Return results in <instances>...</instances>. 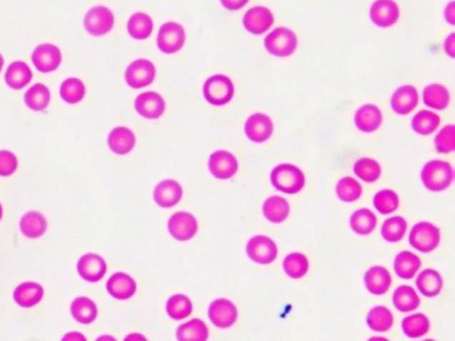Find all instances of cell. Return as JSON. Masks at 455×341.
<instances>
[{"label":"cell","instance_id":"cell-1","mask_svg":"<svg viewBox=\"0 0 455 341\" xmlns=\"http://www.w3.org/2000/svg\"><path fill=\"white\" fill-rule=\"evenodd\" d=\"M453 167L445 161H431L426 163L421 172V179L429 191H445L453 183Z\"/></svg>","mask_w":455,"mask_h":341},{"label":"cell","instance_id":"cell-2","mask_svg":"<svg viewBox=\"0 0 455 341\" xmlns=\"http://www.w3.org/2000/svg\"><path fill=\"white\" fill-rule=\"evenodd\" d=\"M271 183L278 191L294 195L304 190L306 178L304 170L293 164H279L271 170Z\"/></svg>","mask_w":455,"mask_h":341},{"label":"cell","instance_id":"cell-3","mask_svg":"<svg viewBox=\"0 0 455 341\" xmlns=\"http://www.w3.org/2000/svg\"><path fill=\"white\" fill-rule=\"evenodd\" d=\"M234 83L226 75H213L203 86L206 101L215 107H222L230 103L234 96Z\"/></svg>","mask_w":455,"mask_h":341},{"label":"cell","instance_id":"cell-4","mask_svg":"<svg viewBox=\"0 0 455 341\" xmlns=\"http://www.w3.org/2000/svg\"><path fill=\"white\" fill-rule=\"evenodd\" d=\"M264 47L269 54L278 58H287L293 55L298 47V39L294 31L279 27L270 32L264 39Z\"/></svg>","mask_w":455,"mask_h":341},{"label":"cell","instance_id":"cell-5","mask_svg":"<svg viewBox=\"0 0 455 341\" xmlns=\"http://www.w3.org/2000/svg\"><path fill=\"white\" fill-rule=\"evenodd\" d=\"M409 240L416 251L427 253V252L434 251L438 247L441 241V232L434 224L429 221H421L413 227Z\"/></svg>","mask_w":455,"mask_h":341},{"label":"cell","instance_id":"cell-6","mask_svg":"<svg viewBox=\"0 0 455 341\" xmlns=\"http://www.w3.org/2000/svg\"><path fill=\"white\" fill-rule=\"evenodd\" d=\"M186 41V31L175 21L164 23L158 34V47L163 54H175L182 50Z\"/></svg>","mask_w":455,"mask_h":341},{"label":"cell","instance_id":"cell-7","mask_svg":"<svg viewBox=\"0 0 455 341\" xmlns=\"http://www.w3.org/2000/svg\"><path fill=\"white\" fill-rule=\"evenodd\" d=\"M114 14L104 6L92 7L84 16V29L94 36H103L114 27Z\"/></svg>","mask_w":455,"mask_h":341},{"label":"cell","instance_id":"cell-8","mask_svg":"<svg viewBox=\"0 0 455 341\" xmlns=\"http://www.w3.org/2000/svg\"><path fill=\"white\" fill-rule=\"evenodd\" d=\"M247 255L258 264H271L278 256V247L273 239L264 235L254 236L247 243Z\"/></svg>","mask_w":455,"mask_h":341},{"label":"cell","instance_id":"cell-9","mask_svg":"<svg viewBox=\"0 0 455 341\" xmlns=\"http://www.w3.org/2000/svg\"><path fill=\"white\" fill-rule=\"evenodd\" d=\"M156 75L155 66L147 59L132 61L126 70V81L132 88H143L150 86Z\"/></svg>","mask_w":455,"mask_h":341},{"label":"cell","instance_id":"cell-10","mask_svg":"<svg viewBox=\"0 0 455 341\" xmlns=\"http://www.w3.org/2000/svg\"><path fill=\"white\" fill-rule=\"evenodd\" d=\"M238 161L231 152L229 151H216L210 156L209 170L216 179L227 180L231 179L238 172Z\"/></svg>","mask_w":455,"mask_h":341},{"label":"cell","instance_id":"cell-11","mask_svg":"<svg viewBox=\"0 0 455 341\" xmlns=\"http://www.w3.org/2000/svg\"><path fill=\"white\" fill-rule=\"evenodd\" d=\"M169 232L176 240H190L198 232V221L189 212H176L169 220Z\"/></svg>","mask_w":455,"mask_h":341},{"label":"cell","instance_id":"cell-12","mask_svg":"<svg viewBox=\"0 0 455 341\" xmlns=\"http://www.w3.org/2000/svg\"><path fill=\"white\" fill-rule=\"evenodd\" d=\"M209 317L218 328H230L238 319V310L235 304L227 299H216L210 304Z\"/></svg>","mask_w":455,"mask_h":341},{"label":"cell","instance_id":"cell-13","mask_svg":"<svg viewBox=\"0 0 455 341\" xmlns=\"http://www.w3.org/2000/svg\"><path fill=\"white\" fill-rule=\"evenodd\" d=\"M274 15L271 11L262 6H256L247 11L243 16V26L253 35H262L271 29Z\"/></svg>","mask_w":455,"mask_h":341},{"label":"cell","instance_id":"cell-14","mask_svg":"<svg viewBox=\"0 0 455 341\" xmlns=\"http://www.w3.org/2000/svg\"><path fill=\"white\" fill-rule=\"evenodd\" d=\"M31 59L36 70L41 71L43 73H49L61 66V50L54 44H41L34 50Z\"/></svg>","mask_w":455,"mask_h":341},{"label":"cell","instance_id":"cell-15","mask_svg":"<svg viewBox=\"0 0 455 341\" xmlns=\"http://www.w3.org/2000/svg\"><path fill=\"white\" fill-rule=\"evenodd\" d=\"M246 136L254 143H264L271 138L274 124L271 118L264 113H254L244 124Z\"/></svg>","mask_w":455,"mask_h":341},{"label":"cell","instance_id":"cell-16","mask_svg":"<svg viewBox=\"0 0 455 341\" xmlns=\"http://www.w3.org/2000/svg\"><path fill=\"white\" fill-rule=\"evenodd\" d=\"M399 7L394 0H375L370 9V19L375 26L387 29L399 19Z\"/></svg>","mask_w":455,"mask_h":341},{"label":"cell","instance_id":"cell-17","mask_svg":"<svg viewBox=\"0 0 455 341\" xmlns=\"http://www.w3.org/2000/svg\"><path fill=\"white\" fill-rule=\"evenodd\" d=\"M78 273L81 275V279L90 283H96L104 278L107 272V264L104 259L96 255V253H87L81 256L78 265H76Z\"/></svg>","mask_w":455,"mask_h":341},{"label":"cell","instance_id":"cell-18","mask_svg":"<svg viewBox=\"0 0 455 341\" xmlns=\"http://www.w3.org/2000/svg\"><path fill=\"white\" fill-rule=\"evenodd\" d=\"M135 110L146 119H159L166 110V103L159 93L150 91L136 98Z\"/></svg>","mask_w":455,"mask_h":341},{"label":"cell","instance_id":"cell-19","mask_svg":"<svg viewBox=\"0 0 455 341\" xmlns=\"http://www.w3.org/2000/svg\"><path fill=\"white\" fill-rule=\"evenodd\" d=\"M183 196L181 184L175 180H163L154 190V200L162 208L176 205Z\"/></svg>","mask_w":455,"mask_h":341},{"label":"cell","instance_id":"cell-20","mask_svg":"<svg viewBox=\"0 0 455 341\" xmlns=\"http://www.w3.org/2000/svg\"><path fill=\"white\" fill-rule=\"evenodd\" d=\"M107 291L114 299L127 300L131 299L136 292V283L130 275L118 272L114 273L107 281Z\"/></svg>","mask_w":455,"mask_h":341},{"label":"cell","instance_id":"cell-21","mask_svg":"<svg viewBox=\"0 0 455 341\" xmlns=\"http://www.w3.org/2000/svg\"><path fill=\"white\" fill-rule=\"evenodd\" d=\"M418 91L413 86H402L391 96V108L398 115H409L418 106Z\"/></svg>","mask_w":455,"mask_h":341},{"label":"cell","instance_id":"cell-22","mask_svg":"<svg viewBox=\"0 0 455 341\" xmlns=\"http://www.w3.org/2000/svg\"><path fill=\"white\" fill-rule=\"evenodd\" d=\"M382 121V112L374 104H366L355 113V126L366 133L378 130Z\"/></svg>","mask_w":455,"mask_h":341},{"label":"cell","instance_id":"cell-23","mask_svg":"<svg viewBox=\"0 0 455 341\" xmlns=\"http://www.w3.org/2000/svg\"><path fill=\"white\" fill-rule=\"evenodd\" d=\"M391 275L384 267L375 265L364 275V284L373 295H384L391 287Z\"/></svg>","mask_w":455,"mask_h":341},{"label":"cell","instance_id":"cell-24","mask_svg":"<svg viewBox=\"0 0 455 341\" xmlns=\"http://www.w3.org/2000/svg\"><path fill=\"white\" fill-rule=\"evenodd\" d=\"M44 296V290L41 284L27 281L21 284L14 292V300L23 308H31L41 302Z\"/></svg>","mask_w":455,"mask_h":341},{"label":"cell","instance_id":"cell-25","mask_svg":"<svg viewBox=\"0 0 455 341\" xmlns=\"http://www.w3.org/2000/svg\"><path fill=\"white\" fill-rule=\"evenodd\" d=\"M109 147L116 155H127L135 147V135L130 128L116 127L109 135Z\"/></svg>","mask_w":455,"mask_h":341},{"label":"cell","instance_id":"cell-26","mask_svg":"<svg viewBox=\"0 0 455 341\" xmlns=\"http://www.w3.org/2000/svg\"><path fill=\"white\" fill-rule=\"evenodd\" d=\"M21 231L29 239H38L47 231V220L39 212H27L21 219Z\"/></svg>","mask_w":455,"mask_h":341},{"label":"cell","instance_id":"cell-27","mask_svg":"<svg viewBox=\"0 0 455 341\" xmlns=\"http://www.w3.org/2000/svg\"><path fill=\"white\" fill-rule=\"evenodd\" d=\"M264 215L274 224L284 223L290 215V204L282 196H271L264 203Z\"/></svg>","mask_w":455,"mask_h":341},{"label":"cell","instance_id":"cell-28","mask_svg":"<svg viewBox=\"0 0 455 341\" xmlns=\"http://www.w3.org/2000/svg\"><path fill=\"white\" fill-rule=\"evenodd\" d=\"M444 287L442 276L434 270H425L416 278V288L426 297H434L439 295Z\"/></svg>","mask_w":455,"mask_h":341},{"label":"cell","instance_id":"cell-29","mask_svg":"<svg viewBox=\"0 0 455 341\" xmlns=\"http://www.w3.org/2000/svg\"><path fill=\"white\" fill-rule=\"evenodd\" d=\"M421 268V259L413 252L404 251L396 255L394 261L395 273L402 279H413Z\"/></svg>","mask_w":455,"mask_h":341},{"label":"cell","instance_id":"cell-30","mask_svg":"<svg viewBox=\"0 0 455 341\" xmlns=\"http://www.w3.org/2000/svg\"><path fill=\"white\" fill-rule=\"evenodd\" d=\"M32 72L24 61H14L6 72V83L14 90H21L30 84Z\"/></svg>","mask_w":455,"mask_h":341},{"label":"cell","instance_id":"cell-31","mask_svg":"<svg viewBox=\"0 0 455 341\" xmlns=\"http://www.w3.org/2000/svg\"><path fill=\"white\" fill-rule=\"evenodd\" d=\"M178 341H207L209 328L204 321L199 319L187 321L182 324L176 331Z\"/></svg>","mask_w":455,"mask_h":341},{"label":"cell","instance_id":"cell-32","mask_svg":"<svg viewBox=\"0 0 455 341\" xmlns=\"http://www.w3.org/2000/svg\"><path fill=\"white\" fill-rule=\"evenodd\" d=\"M72 317L81 324H91L98 317L96 304L89 297H78L72 301Z\"/></svg>","mask_w":455,"mask_h":341},{"label":"cell","instance_id":"cell-33","mask_svg":"<svg viewBox=\"0 0 455 341\" xmlns=\"http://www.w3.org/2000/svg\"><path fill=\"white\" fill-rule=\"evenodd\" d=\"M424 103L434 110H445L450 103V93L442 84H430L424 90Z\"/></svg>","mask_w":455,"mask_h":341},{"label":"cell","instance_id":"cell-34","mask_svg":"<svg viewBox=\"0 0 455 341\" xmlns=\"http://www.w3.org/2000/svg\"><path fill=\"white\" fill-rule=\"evenodd\" d=\"M152 29H154V23L151 18L143 12L134 14L127 24V30L132 38L136 41L147 39L151 35Z\"/></svg>","mask_w":455,"mask_h":341},{"label":"cell","instance_id":"cell-35","mask_svg":"<svg viewBox=\"0 0 455 341\" xmlns=\"http://www.w3.org/2000/svg\"><path fill=\"white\" fill-rule=\"evenodd\" d=\"M394 322L393 313L382 305L374 307L373 310H370L367 315V325L370 327V330L375 332H387Z\"/></svg>","mask_w":455,"mask_h":341},{"label":"cell","instance_id":"cell-36","mask_svg":"<svg viewBox=\"0 0 455 341\" xmlns=\"http://www.w3.org/2000/svg\"><path fill=\"white\" fill-rule=\"evenodd\" d=\"M395 308L401 312H411L416 310L421 304V299L416 292L409 285H401L396 288L393 296Z\"/></svg>","mask_w":455,"mask_h":341},{"label":"cell","instance_id":"cell-37","mask_svg":"<svg viewBox=\"0 0 455 341\" xmlns=\"http://www.w3.org/2000/svg\"><path fill=\"white\" fill-rule=\"evenodd\" d=\"M441 124V118L433 111L424 110L418 112L413 118L411 127L419 135H431Z\"/></svg>","mask_w":455,"mask_h":341},{"label":"cell","instance_id":"cell-38","mask_svg":"<svg viewBox=\"0 0 455 341\" xmlns=\"http://www.w3.org/2000/svg\"><path fill=\"white\" fill-rule=\"evenodd\" d=\"M350 225H351V230L358 235H362V236L370 235L376 227V216L367 208L358 210L353 213L350 219Z\"/></svg>","mask_w":455,"mask_h":341},{"label":"cell","instance_id":"cell-39","mask_svg":"<svg viewBox=\"0 0 455 341\" xmlns=\"http://www.w3.org/2000/svg\"><path fill=\"white\" fill-rule=\"evenodd\" d=\"M50 90L44 84H35L24 95L27 107L32 111H43L50 104Z\"/></svg>","mask_w":455,"mask_h":341},{"label":"cell","instance_id":"cell-40","mask_svg":"<svg viewBox=\"0 0 455 341\" xmlns=\"http://www.w3.org/2000/svg\"><path fill=\"white\" fill-rule=\"evenodd\" d=\"M166 311L172 320H184L191 315V300L186 295H174L167 301Z\"/></svg>","mask_w":455,"mask_h":341},{"label":"cell","instance_id":"cell-41","mask_svg":"<svg viewBox=\"0 0 455 341\" xmlns=\"http://www.w3.org/2000/svg\"><path fill=\"white\" fill-rule=\"evenodd\" d=\"M402 330L406 336L411 339H418L426 335L430 330V321L424 313H414L407 316L402 321Z\"/></svg>","mask_w":455,"mask_h":341},{"label":"cell","instance_id":"cell-42","mask_svg":"<svg viewBox=\"0 0 455 341\" xmlns=\"http://www.w3.org/2000/svg\"><path fill=\"white\" fill-rule=\"evenodd\" d=\"M284 270L291 279H301L309 271V260L304 253L294 252L284 258Z\"/></svg>","mask_w":455,"mask_h":341},{"label":"cell","instance_id":"cell-43","mask_svg":"<svg viewBox=\"0 0 455 341\" xmlns=\"http://www.w3.org/2000/svg\"><path fill=\"white\" fill-rule=\"evenodd\" d=\"M354 173L362 181L374 183L381 178L382 168H381V164L374 159L362 158V159L355 161Z\"/></svg>","mask_w":455,"mask_h":341},{"label":"cell","instance_id":"cell-44","mask_svg":"<svg viewBox=\"0 0 455 341\" xmlns=\"http://www.w3.org/2000/svg\"><path fill=\"white\" fill-rule=\"evenodd\" d=\"M336 195L344 203H353L362 196V185L353 178H342L336 184Z\"/></svg>","mask_w":455,"mask_h":341},{"label":"cell","instance_id":"cell-45","mask_svg":"<svg viewBox=\"0 0 455 341\" xmlns=\"http://www.w3.org/2000/svg\"><path fill=\"white\" fill-rule=\"evenodd\" d=\"M407 231V223L401 216H393L384 221L382 225V236L386 241L398 243L402 240Z\"/></svg>","mask_w":455,"mask_h":341},{"label":"cell","instance_id":"cell-46","mask_svg":"<svg viewBox=\"0 0 455 341\" xmlns=\"http://www.w3.org/2000/svg\"><path fill=\"white\" fill-rule=\"evenodd\" d=\"M86 95V87L83 81L75 78H70L63 81L61 87V96L63 101L69 104H76L83 101Z\"/></svg>","mask_w":455,"mask_h":341},{"label":"cell","instance_id":"cell-47","mask_svg":"<svg viewBox=\"0 0 455 341\" xmlns=\"http://www.w3.org/2000/svg\"><path fill=\"white\" fill-rule=\"evenodd\" d=\"M374 205L376 211L382 215H389L398 210L399 198L391 190H382L374 196Z\"/></svg>","mask_w":455,"mask_h":341},{"label":"cell","instance_id":"cell-48","mask_svg":"<svg viewBox=\"0 0 455 341\" xmlns=\"http://www.w3.org/2000/svg\"><path fill=\"white\" fill-rule=\"evenodd\" d=\"M435 148L441 153H450L455 150V127L449 124L435 136Z\"/></svg>","mask_w":455,"mask_h":341},{"label":"cell","instance_id":"cell-49","mask_svg":"<svg viewBox=\"0 0 455 341\" xmlns=\"http://www.w3.org/2000/svg\"><path fill=\"white\" fill-rule=\"evenodd\" d=\"M18 168V159L10 151H0V176H11Z\"/></svg>","mask_w":455,"mask_h":341},{"label":"cell","instance_id":"cell-50","mask_svg":"<svg viewBox=\"0 0 455 341\" xmlns=\"http://www.w3.org/2000/svg\"><path fill=\"white\" fill-rule=\"evenodd\" d=\"M250 0H221L223 7L230 11H238L243 9Z\"/></svg>","mask_w":455,"mask_h":341},{"label":"cell","instance_id":"cell-51","mask_svg":"<svg viewBox=\"0 0 455 341\" xmlns=\"http://www.w3.org/2000/svg\"><path fill=\"white\" fill-rule=\"evenodd\" d=\"M444 49H445L446 54L450 58H455V34H451V35L447 36L445 44H444Z\"/></svg>","mask_w":455,"mask_h":341},{"label":"cell","instance_id":"cell-52","mask_svg":"<svg viewBox=\"0 0 455 341\" xmlns=\"http://www.w3.org/2000/svg\"><path fill=\"white\" fill-rule=\"evenodd\" d=\"M455 3L454 1H450L449 4H447V7H446L445 10V18L446 21H449L450 24H455Z\"/></svg>","mask_w":455,"mask_h":341},{"label":"cell","instance_id":"cell-53","mask_svg":"<svg viewBox=\"0 0 455 341\" xmlns=\"http://www.w3.org/2000/svg\"><path fill=\"white\" fill-rule=\"evenodd\" d=\"M61 341H87V339L81 332H69L63 336Z\"/></svg>","mask_w":455,"mask_h":341},{"label":"cell","instance_id":"cell-54","mask_svg":"<svg viewBox=\"0 0 455 341\" xmlns=\"http://www.w3.org/2000/svg\"><path fill=\"white\" fill-rule=\"evenodd\" d=\"M124 341H149V340H147V339H146V337H144L143 335H141V333H130V335H129V336H127V337L124 339Z\"/></svg>","mask_w":455,"mask_h":341},{"label":"cell","instance_id":"cell-55","mask_svg":"<svg viewBox=\"0 0 455 341\" xmlns=\"http://www.w3.org/2000/svg\"><path fill=\"white\" fill-rule=\"evenodd\" d=\"M96 341H116V339H115V337H112L110 335H103L101 337H98Z\"/></svg>","mask_w":455,"mask_h":341},{"label":"cell","instance_id":"cell-56","mask_svg":"<svg viewBox=\"0 0 455 341\" xmlns=\"http://www.w3.org/2000/svg\"><path fill=\"white\" fill-rule=\"evenodd\" d=\"M369 341H389L386 337H371Z\"/></svg>","mask_w":455,"mask_h":341},{"label":"cell","instance_id":"cell-57","mask_svg":"<svg viewBox=\"0 0 455 341\" xmlns=\"http://www.w3.org/2000/svg\"><path fill=\"white\" fill-rule=\"evenodd\" d=\"M3 64H4V61H3V58H1V54H0V72H1V68H3Z\"/></svg>","mask_w":455,"mask_h":341},{"label":"cell","instance_id":"cell-58","mask_svg":"<svg viewBox=\"0 0 455 341\" xmlns=\"http://www.w3.org/2000/svg\"><path fill=\"white\" fill-rule=\"evenodd\" d=\"M1 218H3V208H1V204H0V220H1Z\"/></svg>","mask_w":455,"mask_h":341},{"label":"cell","instance_id":"cell-59","mask_svg":"<svg viewBox=\"0 0 455 341\" xmlns=\"http://www.w3.org/2000/svg\"><path fill=\"white\" fill-rule=\"evenodd\" d=\"M424 341H435V340H431V339H429V340H424Z\"/></svg>","mask_w":455,"mask_h":341}]
</instances>
